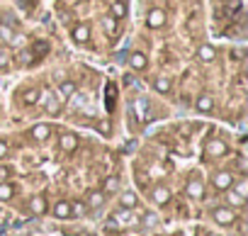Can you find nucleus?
<instances>
[{"instance_id":"7","label":"nucleus","mask_w":248,"mask_h":236,"mask_svg":"<svg viewBox=\"0 0 248 236\" xmlns=\"http://www.w3.org/2000/svg\"><path fill=\"white\" fill-rule=\"evenodd\" d=\"M214 97L209 95V93H202V95H197V100H195V110L197 112H202V114H212L214 112Z\"/></svg>"},{"instance_id":"1","label":"nucleus","mask_w":248,"mask_h":236,"mask_svg":"<svg viewBox=\"0 0 248 236\" xmlns=\"http://www.w3.org/2000/svg\"><path fill=\"white\" fill-rule=\"evenodd\" d=\"M212 219L219 224V226H233L236 224V212L231 207H214L212 209Z\"/></svg>"},{"instance_id":"31","label":"nucleus","mask_w":248,"mask_h":236,"mask_svg":"<svg viewBox=\"0 0 248 236\" xmlns=\"http://www.w3.org/2000/svg\"><path fill=\"white\" fill-rule=\"evenodd\" d=\"M8 59H10V54H8V49L0 44V68H5L8 66Z\"/></svg>"},{"instance_id":"6","label":"nucleus","mask_w":248,"mask_h":236,"mask_svg":"<svg viewBox=\"0 0 248 236\" xmlns=\"http://www.w3.org/2000/svg\"><path fill=\"white\" fill-rule=\"evenodd\" d=\"M71 39H73L76 44H80V47L88 44V42H90V27H88L85 22H78V25L71 30Z\"/></svg>"},{"instance_id":"20","label":"nucleus","mask_w":248,"mask_h":236,"mask_svg":"<svg viewBox=\"0 0 248 236\" xmlns=\"http://www.w3.org/2000/svg\"><path fill=\"white\" fill-rule=\"evenodd\" d=\"M154 90H156V93H161V95H168V93L173 90V80H170V78H166V76H158V78L154 80Z\"/></svg>"},{"instance_id":"29","label":"nucleus","mask_w":248,"mask_h":236,"mask_svg":"<svg viewBox=\"0 0 248 236\" xmlns=\"http://www.w3.org/2000/svg\"><path fill=\"white\" fill-rule=\"evenodd\" d=\"M10 44H13V47H20V49H25V47H27V37H25V34H15V32H13V37H10Z\"/></svg>"},{"instance_id":"8","label":"nucleus","mask_w":248,"mask_h":236,"mask_svg":"<svg viewBox=\"0 0 248 236\" xmlns=\"http://www.w3.org/2000/svg\"><path fill=\"white\" fill-rule=\"evenodd\" d=\"M197 59H200L202 63H212V61L217 59V47L209 44V42L200 44V47H197Z\"/></svg>"},{"instance_id":"14","label":"nucleus","mask_w":248,"mask_h":236,"mask_svg":"<svg viewBox=\"0 0 248 236\" xmlns=\"http://www.w3.org/2000/svg\"><path fill=\"white\" fill-rule=\"evenodd\" d=\"M30 137H32L34 142H46V139L51 137V127L44 125V122H42V125H34V127L30 129Z\"/></svg>"},{"instance_id":"34","label":"nucleus","mask_w":248,"mask_h":236,"mask_svg":"<svg viewBox=\"0 0 248 236\" xmlns=\"http://www.w3.org/2000/svg\"><path fill=\"white\" fill-rule=\"evenodd\" d=\"M207 236H217V234H207Z\"/></svg>"},{"instance_id":"3","label":"nucleus","mask_w":248,"mask_h":236,"mask_svg":"<svg viewBox=\"0 0 248 236\" xmlns=\"http://www.w3.org/2000/svg\"><path fill=\"white\" fill-rule=\"evenodd\" d=\"M233 180H236V175H233L231 171H217V173L212 175V185H214L217 190H221V192H226V190L233 185Z\"/></svg>"},{"instance_id":"4","label":"nucleus","mask_w":248,"mask_h":236,"mask_svg":"<svg viewBox=\"0 0 248 236\" xmlns=\"http://www.w3.org/2000/svg\"><path fill=\"white\" fill-rule=\"evenodd\" d=\"M166 22H168L166 10H161V8H151V10L146 13V25H149V30H161V27H166Z\"/></svg>"},{"instance_id":"2","label":"nucleus","mask_w":248,"mask_h":236,"mask_svg":"<svg viewBox=\"0 0 248 236\" xmlns=\"http://www.w3.org/2000/svg\"><path fill=\"white\" fill-rule=\"evenodd\" d=\"M226 151H229V146L221 142V139H209L207 144H204V158L209 161V158H221V156H226Z\"/></svg>"},{"instance_id":"28","label":"nucleus","mask_w":248,"mask_h":236,"mask_svg":"<svg viewBox=\"0 0 248 236\" xmlns=\"http://www.w3.org/2000/svg\"><path fill=\"white\" fill-rule=\"evenodd\" d=\"M102 30H105V34H112L117 30V17H112V15L102 17Z\"/></svg>"},{"instance_id":"30","label":"nucleus","mask_w":248,"mask_h":236,"mask_svg":"<svg viewBox=\"0 0 248 236\" xmlns=\"http://www.w3.org/2000/svg\"><path fill=\"white\" fill-rule=\"evenodd\" d=\"M95 127H97V132H100V134H109V132H112V125H109V120H100Z\"/></svg>"},{"instance_id":"17","label":"nucleus","mask_w":248,"mask_h":236,"mask_svg":"<svg viewBox=\"0 0 248 236\" xmlns=\"http://www.w3.org/2000/svg\"><path fill=\"white\" fill-rule=\"evenodd\" d=\"M105 200H107V197H105V192H102V190H90V192H88L85 205H88L90 209H97V207H102V205H105Z\"/></svg>"},{"instance_id":"9","label":"nucleus","mask_w":248,"mask_h":236,"mask_svg":"<svg viewBox=\"0 0 248 236\" xmlns=\"http://www.w3.org/2000/svg\"><path fill=\"white\" fill-rule=\"evenodd\" d=\"M78 134H71V132H66V134H61V139H59V146H61V151H66V154H73L76 149H78Z\"/></svg>"},{"instance_id":"25","label":"nucleus","mask_w":248,"mask_h":236,"mask_svg":"<svg viewBox=\"0 0 248 236\" xmlns=\"http://www.w3.org/2000/svg\"><path fill=\"white\" fill-rule=\"evenodd\" d=\"M22 102L25 105H37L39 102V88H27L22 93Z\"/></svg>"},{"instance_id":"27","label":"nucleus","mask_w":248,"mask_h":236,"mask_svg":"<svg viewBox=\"0 0 248 236\" xmlns=\"http://www.w3.org/2000/svg\"><path fill=\"white\" fill-rule=\"evenodd\" d=\"M71 212H73V217H85L88 214V205L80 202V200H73L71 202Z\"/></svg>"},{"instance_id":"18","label":"nucleus","mask_w":248,"mask_h":236,"mask_svg":"<svg viewBox=\"0 0 248 236\" xmlns=\"http://www.w3.org/2000/svg\"><path fill=\"white\" fill-rule=\"evenodd\" d=\"M61 107H63V100H61V97L49 95V97L44 100V110H46V114H61Z\"/></svg>"},{"instance_id":"10","label":"nucleus","mask_w":248,"mask_h":236,"mask_svg":"<svg viewBox=\"0 0 248 236\" xmlns=\"http://www.w3.org/2000/svg\"><path fill=\"white\" fill-rule=\"evenodd\" d=\"M185 192H187V197H192V200H202V197H204V185H202V180H200V178L187 180Z\"/></svg>"},{"instance_id":"19","label":"nucleus","mask_w":248,"mask_h":236,"mask_svg":"<svg viewBox=\"0 0 248 236\" xmlns=\"http://www.w3.org/2000/svg\"><path fill=\"white\" fill-rule=\"evenodd\" d=\"M15 61H17V66H22V68H27V66H32V61H37V56H34V51L32 49H22L17 56H15Z\"/></svg>"},{"instance_id":"32","label":"nucleus","mask_w":248,"mask_h":236,"mask_svg":"<svg viewBox=\"0 0 248 236\" xmlns=\"http://www.w3.org/2000/svg\"><path fill=\"white\" fill-rule=\"evenodd\" d=\"M10 175H13V168L10 166H0V183H5Z\"/></svg>"},{"instance_id":"21","label":"nucleus","mask_w":248,"mask_h":236,"mask_svg":"<svg viewBox=\"0 0 248 236\" xmlns=\"http://www.w3.org/2000/svg\"><path fill=\"white\" fill-rule=\"evenodd\" d=\"M76 90H78V85H76L73 80H61V85H59V97H73Z\"/></svg>"},{"instance_id":"16","label":"nucleus","mask_w":248,"mask_h":236,"mask_svg":"<svg viewBox=\"0 0 248 236\" xmlns=\"http://www.w3.org/2000/svg\"><path fill=\"white\" fill-rule=\"evenodd\" d=\"M119 205H122V209H137V207H139V197H137V192H132V190L122 192V195H119Z\"/></svg>"},{"instance_id":"13","label":"nucleus","mask_w":248,"mask_h":236,"mask_svg":"<svg viewBox=\"0 0 248 236\" xmlns=\"http://www.w3.org/2000/svg\"><path fill=\"white\" fill-rule=\"evenodd\" d=\"M51 214H54L56 219H71V217H73V212H71V202H68V200H59V202L54 205Z\"/></svg>"},{"instance_id":"23","label":"nucleus","mask_w":248,"mask_h":236,"mask_svg":"<svg viewBox=\"0 0 248 236\" xmlns=\"http://www.w3.org/2000/svg\"><path fill=\"white\" fill-rule=\"evenodd\" d=\"M15 197V185L13 183H0V202H8V200H13Z\"/></svg>"},{"instance_id":"15","label":"nucleus","mask_w":248,"mask_h":236,"mask_svg":"<svg viewBox=\"0 0 248 236\" xmlns=\"http://www.w3.org/2000/svg\"><path fill=\"white\" fill-rule=\"evenodd\" d=\"M127 13H129L127 0H114V3H109V15H112V17L124 20V17H127Z\"/></svg>"},{"instance_id":"24","label":"nucleus","mask_w":248,"mask_h":236,"mask_svg":"<svg viewBox=\"0 0 248 236\" xmlns=\"http://www.w3.org/2000/svg\"><path fill=\"white\" fill-rule=\"evenodd\" d=\"M102 192H105V195L119 192V178H117V175H109V178L102 183Z\"/></svg>"},{"instance_id":"26","label":"nucleus","mask_w":248,"mask_h":236,"mask_svg":"<svg viewBox=\"0 0 248 236\" xmlns=\"http://www.w3.org/2000/svg\"><path fill=\"white\" fill-rule=\"evenodd\" d=\"M231 190H233L236 195H241V197H248V180H246V178H238V180H233Z\"/></svg>"},{"instance_id":"22","label":"nucleus","mask_w":248,"mask_h":236,"mask_svg":"<svg viewBox=\"0 0 248 236\" xmlns=\"http://www.w3.org/2000/svg\"><path fill=\"white\" fill-rule=\"evenodd\" d=\"M246 205V197H241V195H236L231 188L226 190V207H231V209H236V207H243Z\"/></svg>"},{"instance_id":"11","label":"nucleus","mask_w":248,"mask_h":236,"mask_svg":"<svg viewBox=\"0 0 248 236\" xmlns=\"http://www.w3.org/2000/svg\"><path fill=\"white\" fill-rule=\"evenodd\" d=\"M30 212H32V214H37V217H42V214H46V212H49V205H46V197H44V195H34V197L30 200Z\"/></svg>"},{"instance_id":"33","label":"nucleus","mask_w":248,"mask_h":236,"mask_svg":"<svg viewBox=\"0 0 248 236\" xmlns=\"http://www.w3.org/2000/svg\"><path fill=\"white\" fill-rule=\"evenodd\" d=\"M8 151H10V149H8V144H5L3 139H0V161H3V158L8 156Z\"/></svg>"},{"instance_id":"5","label":"nucleus","mask_w":248,"mask_h":236,"mask_svg":"<svg viewBox=\"0 0 248 236\" xmlns=\"http://www.w3.org/2000/svg\"><path fill=\"white\" fill-rule=\"evenodd\" d=\"M170 197H173V192H170L168 185H154V188H151V200H154L158 207H166V205L170 202Z\"/></svg>"},{"instance_id":"35","label":"nucleus","mask_w":248,"mask_h":236,"mask_svg":"<svg viewBox=\"0 0 248 236\" xmlns=\"http://www.w3.org/2000/svg\"><path fill=\"white\" fill-rule=\"evenodd\" d=\"M0 44H3V39H0Z\"/></svg>"},{"instance_id":"12","label":"nucleus","mask_w":248,"mask_h":236,"mask_svg":"<svg viewBox=\"0 0 248 236\" xmlns=\"http://www.w3.org/2000/svg\"><path fill=\"white\" fill-rule=\"evenodd\" d=\"M129 66H132V71H144L149 66V56L144 51H132L129 54Z\"/></svg>"}]
</instances>
